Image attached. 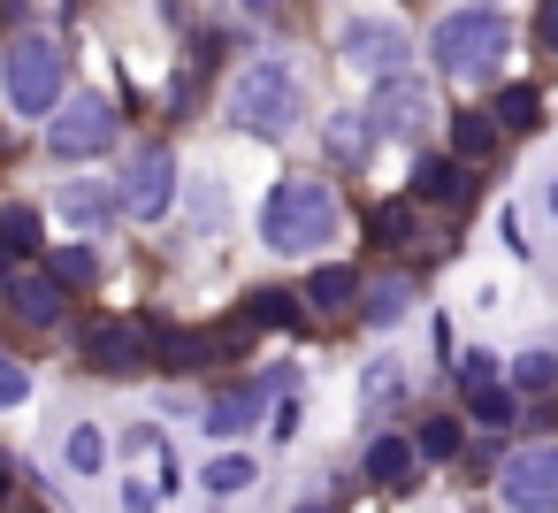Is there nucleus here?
<instances>
[{
	"label": "nucleus",
	"instance_id": "4468645a",
	"mask_svg": "<svg viewBox=\"0 0 558 513\" xmlns=\"http://www.w3.org/2000/svg\"><path fill=\"white\" fill-rule=\"evenodd\" d=\"M54 215H62L70 230H100L108 215H123V192H108V184H62Z\"/></svg>",
	"mask_w": 558,
	"mask_h": 513
},
{
	"label": "nucleus",
	"instance_id": "6ab92c4d",
	"mask_svg": "<svg viewBox=\"0 0 558 513\" xmlns=\"http://www.w3.org/2000/svg\"><path fill=\"white\" fill-rule=\"evenodd\" d=\"M497 131H505V123H497V116H482V108H459V116H451V146H459L466 162H482V154L497 146Z\"/></svg>",
	"mask_w": 558,
	"mask_h": 513
},
{
	"label": "nucleus",
	"instance_id": "c85d7f7f",
	"mask_svg": "<svg viewBox=\"0 0 558 513\" xmlns=\"http://www.w3.org/2000/svg\"><path fill=\"white\" fill-rule=\"evenodd\" d=\"M54 269H62V284H93V276H100V253H93V246H62Z\"/></svg>",
	"mask_w": 558,
	"mask_h": 513
},
{
	"label": "nucleus",
	"instance_id": "5701e85b",
	"mask_svg": "<svg viewBox=\"0 0 558 513\" xmlns=\"http://www.w3.org/2000/svg\"><path fill=\"white\" fill-rule=\"evenodd\" d=\"M497 123H505V131H535V123H543V93H535V85H505V93H497Z\"/></svg>",
	"mask_w": 558,
	"mask_h": 513
},
{
	"label": "nucleus",
	"instance_id": "7c9ffc66",
	"mask_svg": "<svg viewBox=\"0 0 558 513\" xmlns=\"http://www.w3.org/2000/svg\"><path fill=\"white\" fill-rule=\"evenodd\" d=\"M24 398H32V375L9 360V368H0V406H24Z\"/></svg>",
	"mask_w": 558,
	"mask_h": 513
},
{
	"label": "nucleus",
	"instance_id": "9b49d317",
	"mask_svg": "<svg viewBox=\"0 0 558 513\" xmlns=\"http://www.w3.org/2000/svg\"><path fill=\"white\" fill-rule=\"evenodd\" d=\"M77 345H85V360L100 375H138V360H146V330L138 322H116V314H93L77 330Z\"/></svg>",
	"mask_w": 558,
	"mask_h": 513
},
{
	"label": "nucleus",
	"instance_id": "c756f323",
	"mask_svg": "<svg viewBox=\"0 0 558 513\" xmlns=\"http://www.w3.org/2000/svg\"><path fill=\"white\" fill-rule=\"evenodd\" d=\"M375 238H383V246H405V238H413V207H383V215H375Z\"/></svg>",
	"mask_w": 558,
	"mask_h": 513
},
{
	"label": "nucleus",
	"instance_id": "20e7f679",
	"mask_svg": "<svg viewBox=\"0 0 558 513\" xmlns=\"http://www.w3.org/2000/svg\"><path fill=\"white\" fill-rule=\"evenodd\" d=\"M62 77H70V47L47 39V32H24L9 47V70H0V93H9V116L16 123H47L62 108Z\"/></svg>",
	"mask_w": 558,
	"mask_h": 513
},
{
	"label": "nucleus",
	"instance_id": "72a5a7b5",
	"mask_svg": "<svg viewBox=\"0 0 558 513\" xmlns=\"http://www.w3.org/2000/svg\"><path fill=\"white\" fill-rule=\"evenodd\" d=\"M543 200H550V215H558V177H550V184H543Z\"/></svg>",
	"mask_w": 558,
	"mask_h": 513
},
{
	"label": "nucleus",
	"instance_id": "aec40b11",
	"mask_svg": "<svg viewBox=\"0 0 558 513\" xmlns=\"http://www.w3.org/2000/svg\"><path fill=\"white\" fill-rule=\"evenodd\" d=\"M0 238H9V253H16V261H32V253H39V238H47V230H39V207L9 200V207H0Z\"/></svg>",
	"mask_w": 558,
	"mask_h": 513
},
{
	"label": "nucleus",
	"instance_id": "0eeeda50",
	"mask_svg": "<svg viewBox=\"0 0 558 513\" xmlns=\"http://www.w3.org/2000/svg\"><path fill=\"white\" fill-rule=\"evenodd\" d=\"M116 192H123V215H131V223H161L169 200H177V154H169V146H138V154L123 162Z\"/></svg>",
	"mask_w": 558,
	"mask_h": 513
},
{
	"label": "nucleus",
	"instance_id": "dca6fc26",
	"mask_svg": "<svg viewBox=\"0 0 558 513\" xmlns=\"http://www.w3.org/2000/svg\"><path fill=\"white\" fill-rule=\"evenodd\" d=\"M253 482H260V460H253V452H215V460L199 467V490H207V498H245Z\"/></svg>",
	"mask_w": 558,
	"mask_h": 513
},
{
	"label": "nucleus",
	"instance_id": "1a4fd4ad",
	"mask_svg": "<svg viewBox=\"0 0 558 513\" xmlns=\"http://www.w3.org/2000/svg\"><path fill=\"white\" fill-rule=\"evenodd\" d=\"M0 291H9V314H16L24 330H54V322H62V307H70L62 269H32V261H16V276L0 284Z\"/></svg>",
	"mask_w": 558,
	"mask_h": 513
},
{
	"label": "nucleus",
	"instance_id": "473e14b6",
	"mask_svg": "<svg viewBox=\"0 0 558 513\" xmlns=\"http://www.w3.org/2000/svg\"><path fill=\"white\" fill-rule=\"evenodd\" d=\"M489 375H497V360H489V353H474V360L459 368V383H489Z\"/></svg>",
	"mask_w": 558,
	"mask_h": 513
},
{
	"label": "nucleus",
	"instance_id": "9d476101",
	"mask_svg": "<svg viewBox=\"0 0 558 513\" xmlns=\"http://www.w3.org/2000/svg\"><path fill=\"white\" fill-rule=\"evenodd\" d=\"M367 108L383 116V131H390V139H421V131L436 123V100H428V85H421V77H405V70H398V77H375Z\"/></svg>",
	"mask_w": 558,
	"mask_h": 513
},
{
	"label": "nucleus",
	"instance_id": "412c9836",
	"mask_svg": "<svg viewBox=\"0 0 558 513\" xmlns=\"http://www.w3.org/2000/svg\"><path fill=\"white\" fill-rule=\"evenodd\" d=\"M466 414H474V429H505L512 421V391L489 375V383H466Z\"/></svg>",
	"mask_w": 558,
	"mask_h": 513
},
{
	"label": "nucleus",
	"instance_id": "2f4dec72",
	"mask_svg": "<svg viewBox=\"0 0 558 513\" xmlns=\"http://www.w3.org/2000/svg\"><path fill=\"white\" fill-rule=\"evenodd\" d=\"M535 39L558 55V0H543V9H535Z\"/></svg>",
	"mask_w": 558,
	"mask_h": 513
},
{
	"label": "nucleus",
	"instance_id": "cd10ccee",
	"mask_svg": "<svg viewBox=\"0 0 558 513\" xmlns=\"http://www.w3.org/2000/svg\"><path fill=\"white\" fill-rule=\"evenodd\" d=\"M512 383H520V391H550V383H558V353H520Z\"/></svg>",
	"mask_w": 558,
	"mask_h": 513
},
{
	"label": "nucleus",
	"instance_id": "423d86ee",
	"mask_svg": "<svg viewBox=\"0 0 558 513\" xmlns=\"http://www.w3.org/2000/svg\"><path fill=\"white\" fill-rule=\"evenodd\" d=\"M116 131H123V116H116L100 93H77V100H62V108L47 116V146H54V162H93V154L116 146Z\"/></svg>",
	"mask_w": 558,
	"mask_h": 513
},
{
	"label": "nucleus",
	"instance_id": "2eb2a0df",
	"mask_svg": "<svg viewBox=\"0 0 558 513\" xmlns=\"http://www.w3.org/2000/svg\"><path fill=\"white\" fill-rule=\"evenodd\" d=\"M413 467H421V437H367V482L398 490L413 482Z\"/></svg>",
	"mask_w": 558,
	"mask_h": 513
},
{
	"label": "nucleus",
	"instance_id": "39448f33",
	"mask_svg": "<svg viewBox=\"0 0 558 513\" xmlns=\"http://www.w3.org/2000/svg\"><path fill=\"white\" fill-rule=\"evenodd\" d=\"M337 55H344V70H360V77L375 85V77H398V70L413 62V32H405L398 16L352 9V16L337 24Z\"/></svg>",
	"mask_w": 558,
	"mask_h": 513
},
{
	"label": "nucleus",
	"instance_id": "4be33fe9",
	"mask_svg": "<svg viewBox=\"0 0 558 513\" xmlns=\"http://www.w3.org/2000/svg\"><path fill=\"white\" fill-rule=\"evenodd\" d=\"M62 460H70V475H100V467H108V437H100V421H77L70 444H62Z\"/></svg>",
	"mask_w": 558,
	"mask_h": 513
},
{
	"label": "nucleus",
	"instance_id": "a878e982",
	"mask_svg": "<svg viewBox=\"0 0 558 513\" xmlns=\"http://www.w3.org/2000/svg\"><path fill=\"white\" fill-rule=\"evenodd\" d=\"M413 437H421V460H451V452H459V421H451V414H428Z\"/></svg>",
	"mask_w": 558,
	"mask_h": 513
},
{
	"label": "nucleus",
	"instance_id": "b1692460",
	"mask_svg": "<svg viewBox=\"0 0 558 513\" xmlns=\"http://www.w3.org/2000/svg\"><path fill=\"white\" fill-rule=\"evenodd\" d=\"M222 223H230V200H222V184H215V177H199V184H192V230H199V238H215Z\"/></svg>",
	"mask_w": 558,
	"mask_h": 513
},
{
	"label": "nucleus",
	"instance_id": "7ed1b4c3",
	"mask_svg": "<svg viewBox=\"0 0 558 513\" xmlns=\"http://www.w3.org/2000/svg\"><path fill=\"white\" fill-rule=\"evenodd\" d=\"M299 116H306V85H299L291 62L260 55V62H245V70L230 77V123H238L245 139H291Z\"/></svg>",
	"mask_w": 558,
	"mask_h": 513
},
{
	"label": "nucleus",
	"instance_id": "6e6552de",
	"mask_svg": "<svg viewBox=\"0 0 558 513\" xmlns=\"http://www.w3.org/2000/svg\"><path fill=\"white\" fill-rule=\"evenodd\" d=\"M497 498L520 505V513H550L558 505V444H520L497 467Z\"/></svg>",
	"mask_w": 558,
	"mask_h": 513
},
{
	"label": "nucleus",
	"instance_id": "ddd939ff",
	"mask_svg": "<svg viewBox=\"0 0 558 513\" xmlns=\"http://www.w3.org/2000/svg\"><path fill=\"white\" fill-rule=\"evenodd\" d=\"M413 200H428V207H466V200H474L466 154H421V162H413Z\"/></svg>",
	"mask_w": 558,
	"mask_h": 513
},
{
	"label": "nucleus",
	"instance_id": "f03ea898",
	"mask_svg": "<svg viewBox=\"0 0 558 513\" xmlns=\"http://www.w3.org/2000/svg\"><path fill=\"white\" fill-rule=\"evenodd\" d=\"M505 55H512V24L489 9V0L451 9V16L428 24V62H436L444 77H459V85H489V77L505 70Z\"/></svg>",
	"mask_w": 558,
	"mask_h": 513
},
{
	"label": "nucleus",
	"instance_id": "bb28decb",
	"mask_svg": "<svg viewBox=\"0 0 558 513\" xmlns=\"http://www.w3.org/2000/svg\"><path fill=\"white\" fill-rule=\"evenodd\" d=\"M253 322H260V330H291V322H299V299H291V291H253Z\"/></svg>",
	"mask_w": 558,
	"mask_h": 513
},
{
	"label": "nucleus",
	"instance_id": "f3484780",
	"mask_svg": "<svg viewBox=\"0 0 558 513\" xmlns=\"http://www.w3.org/2000/svg\"><path fill=\"white\" fill-rule=\"evenodd\" d=\"M352 299H360V269L329 261V269H314V276H306V307H314V314H344Z\"/></svg>",
	"mask_w": 558,
	"mask_h": 513
},
{
	"label": "nucleus",
	"instance_id": "f257e3e1",
	"mask_svg": "<svg viewBox=\"0 0 558 513\" xmlns=\"http://www.w3.org/2000/svg\"><path fill=\"white\" fill-rule=\"evenodd\" d=\"M337 230H344V207H337V184L329 177H276V192L260 200V246L276 261H306Z\"/></svg>",
	"mask_w": 558,
	"mask_h": 513
},
{
	"label": "nucleus",
	"instance_id": "f8f14e48",
	"mask_svg": "<svg viewBox=\"0 0 558 513\" xmlns=\"http://www.w3.org/2000/svg\"><path fill=\"white\" fill-rule=\"evenodd\" d=\"M383 139H390V131H383L375 108H337V116H329V162H337V169H367Z\"/></svg>",
	"mask_w": 558,
	"mask_h": 513
},
{
	"label": "nucleus",
	"instance_id": "393cba45",
	"mask_svg": "<svg viewBox=\"0 0 558 513\" xmlns=\"http://www.w3.org/2000/svg\"><path fill=\"white\" fill-rule=\"evenodd\" d=\"M367 291H375V299H367V322H375V330H390V322L413 307V284H405V276H390V284H367Z\"/></svg>",
	"mask_w": 558,
	"mask_h": 513
},
{
	"label": "nucleus",
	"instance_id": "a211bd4d",
	"mask_svg": "<svg viewBox=\"0 0 558 513\" xmlns=\"http://www.w3.org/2000/svg\"><path fill=\"white\" fill-rule=\"evenodd\" d=\"M199 421H207L215 437H245V429L260 421V391H222V398H215Z\"/></svg>",
	"mask_w": 558,
	"mask_h": 513
}]
</instances>
